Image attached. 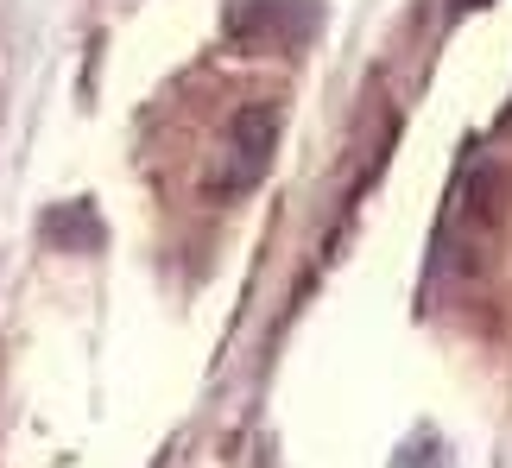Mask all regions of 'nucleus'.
<instances>
[{
  "instance_id": "1",
  "label": "nucleus",
  "mask_w": 512,
  "mask_h": 468,
  "mask_svg": "<svg viewBox=\"0 0 512 468\" xmlns=\"http://www.w3.org/2000/svg\"><path fill=\"white\" fill-rule=\"evenodd\" d=\"M279 121L285 114L272 108V102H253V108H241L228 121V133H222V152H215V171H209V190L215 197H247L253 184L266 178V165H272V152H279Z\"/></svg>"
},
{
  "instance_id": "2",
  "label": "nucleus",
  "mask_w": 512,
  "mask_h": 468,
  "mask_svg": "<svg viewBox=\"0 0 512 468\" xmlns=\"http://www.w3.org/2000/svg\"><path fill=\"white\" fill-rule=\"evenodd\" d=\"M317 26V0H234L228 38L241 51H291Z\"/></svg>"
},
{
  "instance_id": "3",
  "label": "nucleus",
  "mask_w": 512,
  "mask_h": 468,
  "mask_svg": "<svg viewBox=\"0 0 512 468\" xmlns=\"http://www.w3.org/2000/svg\"><path fill=\"white\" fill-rule=\"evenodd\" d=\"M456 7H462V13H468V7H481V0H456Z\"/></svg>"
}]
</instances>
